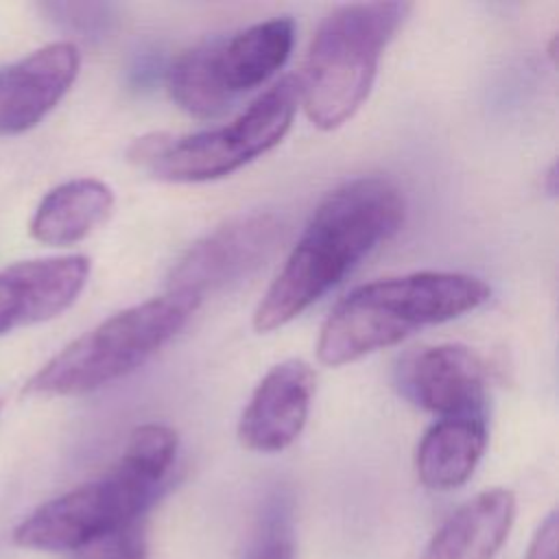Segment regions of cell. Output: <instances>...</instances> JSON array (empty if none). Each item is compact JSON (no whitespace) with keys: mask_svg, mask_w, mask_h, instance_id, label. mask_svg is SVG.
<instances>
[{"mask_svg":"<svg viewBox=\"0 0 559 559\" xmlns=\"http://www.w3.org/2000/svg\"><path fill=\"white\" fill-rule=\"evenodd\" d=\"M402 223L404 197L389 179L358 177L328 192L262 295L253 328L273 332L299 317Z\"/></svg>","mask_w":559,"mask_h":559,"instance_id":"1","label":"cell"},{"mask_svg":"<svg viewBox=\"0 0 559 559\" xmlns=\"http://www.w3.org/2000/svg\"><path fill=\"white\" fill-rule=\"evenodd\" d=\"M282 238V223L275 214L251 212L236 216L201 240L177 262L168 277V290L203 301L214 293L258 269Z\"/></svg>","mask_w":559,"mask_h":559,"instance_id":"8","label":"cell"},{"mask_svg":"<svg viewBox=\"0 0 559 559\" xmlns=\"http://www.w3.org/2000/svg\"><path fill=\"white\" fill-rule=\"evenodd\" d=\"M297 105V79L284 76L255 96L231 122L179 138L144 135L129 148V159L166 181L221 179L275 148L288 133Z\"/></svg>","mask_w":559,"mask_h":559,"instance_id":"6","label":"cell"},{"mask_svg":"<svg viewBox=\"0 0 559 559\" xmlns=\"http://www.w3.org/2000/svg\"><path fill=\"white\" fill-rule=\"evenodd\" d=\"M485 448V413L441 417L424 432L417 445V478L432 491L456 489L469 480Z\"/></svg>","mask_w":559,"mask_h":559,"instance_id":"14","label":"cell"},{"mask_svg":"<svg viewBox=\"0 0 559 559\" xmlns=\"http://www.w3.org/2000/svg\"><path fill=\"white\" fill-rule=\"evenodd\" d=\"M179 439L164 424L138 426L118 463L26 515L13 531V542L35 550H79L92 539L142 520L159 496Z\"/></svg>","mask_w":559,"mask_h":559,"instance_id":"2","label":"cell"},{"mask_svg":"<svg viewBox=\"0 0 559 559\" xmlns=\"http://www.w3.org/2000/svg\"><path fill=\"white\" fill-rule=\"evenodd\" d=\"M81 52L72 41H55L0 68V135H17L39 124L79 76Z\"/></svg>","mask_w":559,"mask_h":559,"instance_id":"12","label":"cell"},{"mask_svg":"<svg viewBox=\"0 0 559 559\" xmlns=\"http://www.w3.org/2000/svg\"><path fill=\"white\" fill-rule=\"evenodd\" d=\"M411 9V2H349L319 22L297 79L299 103L317 129H338L360 109Z\"/></svg>","mask_w":559,"mask_h":559,"instance_id":"4","label":"cell"},{"mask_svg":"<svg viewBox=\"0 0 559 559\" xmlns=\"http://www.w3.org/2000/svg\"><path fill=\"white\" fill-rule=\"evenodd\" d=\"M201 301L166 290L124 308L57 352L24 386L31 395L72 397L98 391L153 358L190 321Z\"/></svg>","mask_w":559,"mask_h":559,"instance_id":"5","label":"cell"},{"mask_svg":"<svg viewBox=\"0 0 559 559\" xmlns=\"http://www.w3.org/2000/svg\"><path fill=\"white\" fill-rule=\"evenodd\" d=\"M395 384L411 404L441 417L485 413V362L459 343L408 352L395 367Z\"/></svg>","mask_w":559,"mask_h":559,"instance_id":"9","label":"cell"},{"mask_svg":"<svg viewBox=\"0 0 559 559\" xmlns=\"http://www.w3.org/2000/svg\"><path fill=\"white\" fill-rule=\"evenodd\" d=\"M546 177H548V186H546V190H548V194H555V192H557V186H555V179H557V175H555V164L548 168Z\"/></svg>","mask_w":559,"mask_h":559,"instance_id":"20","label":"cell"},{"mask_svg":"<svg viewBox=\"0 0 559 559\" xmlns=\"http://www.w3.org/2000/svg\"><path fill=\"white\" fill-rule=\"evenodd\" d=\"M491 288L474 275L419 271L356 286L328 314L317 356L328 367L356 362L413 332L480 308Z\"/></svg>","mask_w":559,"mask_h":559,"instance_id":"3","label":"cell"},{"mask_svg":"<svg viewBox=\"0 0 559 559\" xmlns=\"http://www.w3.org/2000/svg\"><path fill=\"white\" fill-rule=\"evenodd\" d=\"M314 389L317 376L306 360L288 358L271 367L240 415V443L264 454L286 450L306 426Z\"/></svg>","mask_w":559,"mask_h":559,"instance_id":"10","label":"cell"},{"mask_svg":"<svg viewBox=\"0 0 559 559\" xmlns=\"http://www.w3.org/2000/svg\"><path fill=\"white\" fill-rule=\"evenodd\" d=\"M41 11L50 15L52 22L59 26L94 35L105 28L107 24V7L105 4H79V2H46L41 4Z\"/></svg>","mask_w":559,"mask_h":559,"instance_id":"18","label":"cell"},{"mask_svg":"<svg viewBox=\"0 0 559 559\" xmlns=\"http://www.w3.org/2000/svg\"><path fill=\"white\" fill-rule=\"evenodd\" d=\"M90 277L85 255H55L0 269V336L66 312Z\"/></svg>","mask_w":559,"mask_h":559,"instance_id":"11","label":"cell"},{"mask_svg":"<svg viewBox=\"0 0 559 559\" xmlns=\"http://www.w3.org/2000/svg\"><path fill=\"white\" fill-rule=\"evenodd\" d=\"M557 548H559V520H557V513L552 511L535 531L526 559H559Z\"/></svg>","mask_w":559,"mask_h":559,"instance_id":"19","label":"cell"},{"mask_svg":"<svg viewBox=\"0 0 559 559\" xmlns=\"http://www.w3.org/2000/svg\"><path fill=\"white\" fill-rule=\"evenodd\" d=\"M513 520V491L485 489L441 524L419 559H493L509 537Z\"/></svg>","mask_w":559,"mask_h":559,"instance_id":"13","label":"cell"},{"mask_svg":"<svg viewBox=\"0 0 559 559\" xmlns=\"http://www.w3.org/2000/svg\"><path fill=\"white\" fill-rule=\"evenodd\" d=\"M295 552L293 500L284 489H275L262 500L238 559H295Z\"/></svg>","mask_w":559,"mask_h":559,"instance_id":"16","label":"cell"},{"mask_svg":"<svg viewBox=\"0 0 559 559\" xmlns=\"http://www.w3.org/2000/svg\"><path fill=\"white\" fill-rule=\"evenodd\" d=\"M148 542L142 520L105 533L74 550V559H146Z\"/></svg>","mask_w":559,"mask_h":559,"instance_id":"17","label":"cell"},{"mask_svg":"<svg viewBox=\"0 0 559 559\" xmlns=\"http://www.w3.org/2000/svg\"><path fill=\"white\" fill-rule=\"evenodd\" d=\"M0 411H2V402H0Z\"/></svg>","mask_w":559,"mask_h":559,"instance_id":"21","label":"cell"},{"mask_svg":"<svg viewBox=\"0 0 559 559\" xmlns=\"http://www.w3.org/2000/svg\"><path fill=\"white\" fill-rule=\"evenodd\" d=\"M111 210L114 192L105 181L70 179L41 197L31 218V236L52 247L74 245L100 227Z\"/></svg>","mask_w":559,"mask_h":559,"instance_id":"15","label":"cell"},{"mask_svg":"<svg viewBox=\"0 0 559 559\" xmlns=\"http://www.w3.org/2000/svg\"><path fill=\"white\" fill-rule=\"evenodd\" d=\"M295 44V22L273 17L231 37L181 52L168 68L173 100L197 118H214L275 76Z\"/></svg>","mask_w":559,"mask_h":559,"instance_id":"7","label":"cell"}]
</instances>
